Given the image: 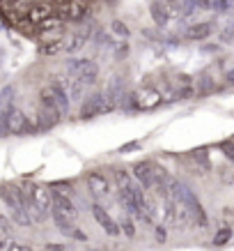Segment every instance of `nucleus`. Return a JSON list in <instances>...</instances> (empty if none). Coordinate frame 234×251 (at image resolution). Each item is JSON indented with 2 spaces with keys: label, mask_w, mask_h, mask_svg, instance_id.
I'll return each mask as SVG.
<instances>
[{
  "label": "nucleus",
  "mask_w": 234,
  "mask_h": 251,
  "mask_svg": "<svg viewBox=\"0 0 234 251\" xmlns=\"http://www.w3.org/2000/svg\"><path fill=\"white\" fill-rule=\"evenodd\" d=\"M0 201L7 205L14 224H19V226H32V217L28 212V196H25L23 187L0 184Z\"/></svg>",
  "instance_id": "1"
},
{
  "label": "nucleus",
  "mask_w": 234,
  "mask_h": 251,
  "mask_svg": "<svg viewBox=\"0 0 234 251\" xmlns=\"http://www.w3.org/2000/svg\"><path fill=\"white\" fill-rule=\"evenodd\" d=\"M25 196H28V212L32 217V224H42L51 217V210H53V196H51V189L44 187V184H30L25 189Z\"/></svg>",
  "instance_id": "2"
},
{
  "label": "nucleus",
  "mask_w": 234,
  "mask_h": 251,
  "mask_svg": "<svg viewBox=\"0 0 234 251\" xmlns=\"http://www.w3.org/2000/svg\"><path fill=\"white\" fill-rule=\"evenodd\" d=\"M64 74L74 76L78 83L83 85H94L99 81V74L101 69L92 58H83V55H71L64 65Z\"/></svg>",
  "instance_id": "3"
},
{
  "label": "nucleus",
  "mask_w": 234,
  "mask_h": 251,
  "mask_svg": "<svg viewBox=\"0 0 234 251\" xmlns=\"http://www.w3.org/2000/svg\"><path fill=\"white\" fill-rule=\"evenodd\" d=\"M37 125L23 113L21 108H9L2 115V131L5 134H12V136H19V134H28V131H35Z\"/></svg>",
  "instance_id": "4"
},
{
  "label": "nucleus",
  "mask_w": 234,
  "mask_h": 251,
  "mask_svg": "<svg viewBox=\"0 0 234 251\" xmlns=\"http://www.w3.org/2000/svg\"><path fill=\"white\" fill-rule=\"evenodd\" d=\"M110 111H115V108H113V104L108 101L106 92H92L90 97H85L83 101H81V111H78V115H81L83 120H92V118L110 113Z\"/></svg>",
  "instance_id": "5"
},
{
  "label": "nucleus",
  "mask_w": 234,
  "mask_h": 251,
  "mask_svg": "<svg viewBox=\"0 0 234 251\" xmlns=\"http://www.w3.org/2000/svg\"><path fill=\"white\" fill-rule=\"evenodd\" d=\"M90 14V2L87 0H71L67 5H58V16L64 23H78Z\"/></svg>",
  "instance_id": "6"
},
{
  "label": "nucleus",
  "mask_w": 234,
  "mask_h": 251,
  "mask_svg": "<svg viewBox=\"0 0 234 251\" xmlns=\"http://www.w3.org/2000/svg\"><path fill=\"white\" fill-rule=\"evenodd\" d=\"M149 16H151V21H154V25H159V28H168L174 19H179L177 9L170 7L166 0H151L149 2Z\"/></svg>",
  "instance_id": "7"
},
{
  "label": "nucleus",
  "mask_w": 234,
  "mask_h": 251,
  "mask_svg": "<svg viewBox=\"0 0 234 251\" xmlns=\"http://www.w3.org/2000/svg\"><path fill=\"white\" fill-rule=\"evenodd\" d=\"M51 196H53V210H51V217H64V219H71V221L78 217V210H76L74 201L69 198V194L51 189Z\"/></svg>",
  "instance_id": "8"
},
{
  "label": "nucleus",
  "mask_w": 234,
  "mask_h": 251,
  "mask_svg": "<svg viewBox=\"0 0 234 251\" xmlns=\"http://www.w3.org/2000/svg\"><path fill=\"white\" fill-rule=\"evenodd\" d=\"M92 217L97 219V224L101 226V230H104L106 235H110V237L122 235L120 224H117V221L110 217V212H108L106 207H101L99 203H92Z\"/></svg>",
  "instance_id": "9"
},
{
  "label": "nucleus",
  "mask_w": 234,
  "mask_h": 251,
  "mask_svg": "<svg viewBox=\"0 0 234 251\" xmlns=\"http://www.w3.org/2000/svg\"><path fill=\"white\" fill-rule=\"evenodd\" d=\"M216 30V23L213 21H197V23H191L184 28L181 32V37L189 39V42H204V39H209Z\"/></svg>",
  "instance_id": "10"
},
{
  "label": "nucleus",
  "mask_w": 234,
  "mask_h": 251,
  "mask_svg": "<svg viewBox=\"0 0 234 251\" xmlns=\"http://www.w3.org/2000/svg\"><path fill=\"white\" fill-rule=\"evenodd\" d=\"M154 168H156L154 161H138L136 166H133V177H136V182L140 184L145 191H154V184H156V180H154Z\"/></svg>",
  "instance_id": "11"
},
{
  "label": "nucleus",
  "mask_w": 234,
  "mask_h": 251,
  "mask_svg": "<svg viewBox=\"0 0 234 251\" xmlns=\"http://www.w3.org/2000/svg\"><path fill=\"white\" fill-rule=\"evenodd\" d=\"M106 97L108 101L113 104V108H122L124 106V99L128 97V90H127V81L124 76H113L110 83L106 88Z\"/></svg>",
  "instance_id": "12"
},
{
  "label": "nucleus",
  "mask_w": 234,
  "mask_h": 251,
  "mask_svg": "<svg viewBox=\"0 0 234 251\" xmlns=\"http://www.w3.org/2000/svg\"><path fill=\"white\" fill-rule=\"evenodd\" d=\"M90 37H92V30H87V32H71V35H67V37L62 39V51L69 53V55L81 53L85 46H87Z\"/></svg>",
  "instance_id": "13"
},
{
  "label": "nucleus",
  "mask_w": 234,
  "mask_h": 251,
  "mask_svg": "<svg viewBox=\"0 0 234 251\" xmlns=\"http://www.w3.org/2000/svg\"><path fill=\"white\" fill-rule=\"evenodd\" d=\"M87 189L97 198H104L110 194V180L101 171H90L87 173Z\"/></svg>",
  "instance_id": "14"
},
{
  "label": "nucleus",
  "mask_w": 234,
  "mask_h": 251,
  "mask_svg": "<svg viewBox=\"0 0 234 251\" xmlns=\"http://www.w3.org/2000/svg\"><path fill=\"white\" fill-rule=\"evenodd\" d=\"M51 16H55V7L51 2H35L28 7V19H30L35 25H42L44 21H48Z\"/></svg>",
  "instance_id": "15"
},
{
  "label": "nucleus",
  "mask_w": 234,
  "mask_h": 251,
  "mask_svg": "<svg viewBox=\"0 0 234 251\" xmlns=\"http://www.w3.org/2000/svg\"><path fill=\"white\" fill-rule=\"evenodd\" d=\"M48 88L53 90L55 99H58V104H60V108H62V113H67L69 108H71V97H69L67 88L62 85V81L58 76H53L51 81H48Z\"/></svg>",
  "instance_id": "16"
},
{
  "label": "nucleus",
  "mask_w": 234,
  "mask_h": 251,
  "mask_svg": "<svg viewBox=\"0 0 234 251\" xmlns=\"http://www.w3.org/2000/svg\"><path fill=\"white\" fill-rule=\"evenodd\" d=\"M115 177V184H117V189L120 191H128L133 184H136V177H133V173H128L127 168H117L113 173Z\"/></svg>",
  "instance_id": "17"
},
{
  "label": "nucleus",
  "mask_w": 234,
  "mask_h": 251,
  "mask_svg": "<svg viewBox=\"0 0 234 251\" xmlns=\"http://www.w3.org/2000/svg\"><path fill=\"white\" fill-rule=\"evenodd\" d=\"M14 99H16V88L14 85H5L0 90V111L5 113L9 108H14Z\"/></svg>",
  "instance_id": "18"
},
{
  "label": "nucleus",
  "mask_w": 234,
  "mask_h": 251,
  "mask_svg": "<svg viewBox=\"0 0 234 251\" xmlns=\"http://www.w3.org/2000/svg\"><path fill=\"white\" fill-rule=\"evenodd\" d=\"M195 90H197V95H209V92L216 90V81L209 74H200L195 83Z\"/></svg>",
  "instance_id": "19"
},
{
  "label": "nucleus",
  "mask_w": 234,
  "mask_h": 251,
  "mask_svg": "<svg viewBox=\"0 0 234 251\" xmlns=\"http://www.w3.org/2000/svg\"><path fill=\"white\" fill-rule=\"evenodd\" d=\"M200 9V2L197 0H179V7H177V12H179V19H189V16H193Z\"/></svg>",
  "instance_id": "20"
},
{
  "label": "nucleus",
  "mask_w": 234,
  "mask_h": 251,
  "mask_svg": "<svg viewBox=\"0 0 234 251\" xmlns=\"http://www.w3.org/2000/svg\"><path fill=\"white\" fill-rule=\"evenodd\" d=\"M110 35H115V37H120V39H128L131 37V28H128L124 21L115 19V21L110 23Z\"/></svg>",
  "instance_id": "21"
},
{
  "label": "nucleus",
  "mask_w": 234,
  "mask_h": 251,
  "mask_svg": "<svg viewBox=\"0 0 234 251\" xmlns=\"http://www.w3.org/2000/svg\"><path fill=\"white\" fill-rule=\"evenodd\" d=\"M39 51L44 55H58L62 51V39H46L44 44L39 46Z\"/></svg>",
  "instance_id": "22"
},
{
  "label": "nucleus",
  "mask_w": 234,
  "mask_h": 251,
  "mask_svg": "<svg viewBox=\"0 0 234 251\" xmlns=\"http://www.w3.org/2000/svg\"><path fill=\"white\" fill-rule=\"evenodd\" d=\"M128 53H131V44H128V39H120V42L115 44V49H113V55L117 58V60H124Z\"/></svg>",
  "instance_id": "23"
},
{
  "label": "nucleus",
  "mask_w": 234,
  "mask_h": 251,
  "mask_svg": "<svg viewBox=\"0 0 234 251\" xmlns=\"http://www.w3.org/2000/svg\"><path fill=\"white\" fill-rule=\"evenodd\" d=\"M232 228H220L216 235H213V247H225L230 240H232Z\"/></svg>",
  "instance_id": "24"
},
{
  "label": "nucleus",
  "mask_w": 234,
  "mask_h": 251,
  "mask_svg": "<svg viewBox=\"0 0 234 251\" xmlns=\"http://www.w3.org/2000/svg\"><path fill=\"white\" fill-rule=\"evenodd\" d=\"M212 9L216 14H225V12L234 9V0H212Z\"/></svg>",
  "instance_id": "25"
},
{
  "label": "nucleus",
  "mask_w": 234,
  "mask_h": 251,
  "mask_svg": "<svg viewBox=\"0 0 234 251\" xmlns=\"http://www.w3.org/2000/svg\"><path fill=\"white\" fill-rule=\"evenodd\" d=\"M218 150L225 154L227 161H232L234 164V141H223V143H218Z\"/></svg>",
  "instance_id": "26"
},
{
  "label": "nucleus",
  "mask_w": 234,
  "mask_h": 251,
  "mask_svg": "<svg viewBox=\"0 0 234 251\" xmlns=\"http://www.w3.org/2000/svg\"><path fill=\"white\" fill-rule=\"evenodd\" d=\"M120 230L127 237H136V226H133V221L128 219V217H124V219L120 221Z\"/></svg>",
  "instance_id": "27"
},
{
  "label": "nucleus",
  "mask_w": 234,
  "mask_h": 251,
  "mask_svg": "<svg viewBox=\"0 0 234 251\" xmlns=\"http://www.w3.org/2000/svg\"><path fill=\"white\" fill-rule=\"evenodd\" d=\"M218 175L223 184H234V168H220Z\"/></svg>",
  "instance_id": "28"
},
{
  "label": "nucleus",
  "mask_w": 234,
  "mask_h": 251,
  "mask_svg": "<svg viewBox=\"0 0 234 251\" xmlns=\"http://www.w3.org/2000/svg\"><path fill=\"white\" fill-rule=\"evenodd\" d=\"M154 235H156V240H159V242H166V237H168V230H166V226H156V228H154Z\"/></svg>",
  "instance_id": "29"
},
{
  "label": "nucleus",
  "mask_w": 234,
  "mask_h": 251,
  "mask_svg": "<svg viewBox=\"0 0 234 251\" xmlns=\"http://www.w3.org/2000/svg\"><path fill=\"white\" fill-rule=\"evenodd\" d=\"M7 251H32V249L30 247H25V244H21V242H9Z\"/></svg>",
  "instance_id": "30"
},
{
  "label": "nucleus",
  "mask_w": 234,
  "mask_h": 251,
  "mask_svg": "<svg viewBox=\"0 0 234 251\" xmlns=\"http://www.w3.org/2000/svg\"><path fill=\"white\" fill-rule=\"evenodd\" d=\"M7 230H9V221L5 219L2 214H0V237H5V235H7Z\"/></svg>",
  "instance_id": "31"
},
{
  "label": "nucleus",
  "mask_w": 234,
  "mask_h": 251,
  "mask_svg": "<svg viewBox=\"0 0 234 251\" xmlns=\"http://www.w3.org/2000/svg\"><path fill=\"white\" fill-rule=\"evenodd\" d=\"M138 148H140V143H127V145H122V152H133Z\"/></svg>",
  "instance_id": "32"
},
{
  "label": "nucleus",
  "mask_w": 234,
  "mask_h": 251,
  "mask_svg": "<svg viewBox=\"0 0 234 251\" xmlns=\"http://www.w3.org/2000/svg\"><path fill=\"white\" fill-rule=\"evenodd\" d=\"M7 249V240H5V237H0V251H5Z\"/></svg>",
  "instance_id": "33"
},
{
  "label": "nucleus",
  "mask_w": 234,
  "mask_h": 251,
  "mask_svg": "<svg viewBox=\"0 0 234 251\" xmlns=\"http://www.w3.org/2000/svg\"><path fill=\"white\" fill-rule=\"evenodd\" d=\"M227 81H230V83H234V72H227Z\"/></svg>",
  "instance_id": "34"
}]
</instances>
